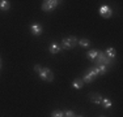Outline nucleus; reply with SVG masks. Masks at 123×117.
<instances>
[{
	"label": "nucleus",
	"instance_id": "f257e3e1",
	"mask_svg": "<svg viewBox=\"0 0 123 117\" xmlns=\"http://www.w3.org/2000/svg\"><path fill=\"white\" fill-rule=\"evenodd\" d=\"M38 74H39V77L46 82H51L54 80V74H52V72L49 68H41V70L38 72Z\"/></svg>",
	"mask_w": 123,
	"mask_h": 117
},
{
	"label": "nucleus",
	"instance_id": "f03ea898",
	"mask_svg": "<svg viewBox=\"0 0 123 117\" xmlns=\"http://www.w3.org/2000/svg\"><path fill=\"white\" fill-rule=\"evenodd\" d=\"M76 44H77V39L75 37H67V38H63V40H62V46L66 49L74 48Z\"/></svg>",
	"mask_w": 123,
	"mask_h": 117
},
{
	"label": "nucleus",
	"instance_id": "7ed1b4c3",
	"mask_svg": "<svg viewBox=\"0 0 123 117\" xmlns=\"http://www.w3.org/2000/svg\"><path fill=\"white\" fill-rule=\"evenodd\" d=\"M111 58H109L105 55V52H101L99 51L98 52V56H97V58H96V64L97 65H109V64H111Z\"/></svg>",
	"mask_w": 123,
	"mask_h": 117
},
{
	"label": "nucleus",
	"instance_id": "20e7f679",
	"mask_svg": "<svg viewBox=\"0 0 123 117\" xmlns=\"http://www.w3.org/2000/svg\"><path fill=\"white\" fill-rule=\"evenodd\" d=\"M96 77H97V73H96L94 68H90V69H88V72L84 74L83 82L84 83H92V82L96 80Z\"/></svg>",
	"mask_w": 123,
	"mask_h": 117
},
{
	"label": "nucleus",
	"instance_id": "39448f33",
	"mask_svg": "<svg viewBox=\"0 0 123 117\" xmlns=\"http://www.w3.org/2000/svg\"><path fill=\"white\" fill-rule=\"evenodd\" d=\"M58 4H59V1H58V0H47V1H43V4H42V11L50 12V11L55 9V8L58 7Z\"/></svg>",
	"mask_w": 123,
	"mask_h": 117
},
{
	"label": "nucleus",
	"instance_id": "423d86ee",
	"mask_svg": "<svg viewBox=\"0 0 123 117\" xmlns=\"http://www.w3.org/2000/svg\"><path fill=\"white\" fill-rule=\"evenodd\" d=\"M99 14H101V17H104V18H110L111 14H113V11H111V8L107 7V5H102V7L99 8Z\"/></svg>",
	"mask_w": 123,
	"mask_h": 117
},
{
	"label": "nucleus",
	"instance_id": "0eeeda50",
	"mask_svg": "<svg viewBox=\"0 0 123 117\" xmlns=\"http://www.w3.org/2000/svg\"><path fill=\"white\" fill-rule=\"evenodd\" d=\"M30 31L33 35H39L42 33V26L38 25V23H33V25L30 26Z\"/></svg>",
	"mask_w": 123,
	"mask_h": 117
},
{
	"label": "nucleus",
	"instance_id": "6e6552de",
	"mask_svg": "<svg viewBox=\"0 0 123 117\" xmlns=\"http://www.w3.org/2000/svg\"><path fill=\"white\" fill-rule=\"evenodd\" d=\"M49 51H50V53H52V55H55V53H59L60 52V47L58 43H51L49 47Z\"/></svg>",
	"mask_w": 123,
	"mask_h": 117
},
{
	"label": "nucleus",
	"instance_id": "1a4fd4ad",
	"mask_svg": "<svg viewBox=\"0 0 123 117\" xmlns=\"http://www.w3.org/2000/svg\"><path fill=\"white\" fill-rule=\"evenodd\" d=\"M90 101L94 103V104H101L102 96L99 95V94H92V95H90Z\"/></svg>",
	"mask_w": 123,
	"mask_h": 117
},
{
	"label": "nucleus",
	"instance_id": "9d476101",
	"mask_svg": "<svg viewBox=\"0 0 123 117\" xmlns=\"http://www.w3.org/2000/svg\"><path fill=\"white\" fill-rule=\"evenodd\" d=\"M105 55H106L107 57L109 58H111V60H114V58H115V56H117V52H115V49L114 48H107L106 51H105Z\"/></svg>",
	"mask_w": 123,
	"mask_h": 117
},
{
	"label": "nucleus",
	"instance_id": "9b49d317",
	"mask_svg": "<svg viewBox=\"0 0 123 117\" xmlns=\"http://www.w3.org/2000/svg\"><path fill=\"white\" fill-rule=\"evenodd\" d=\"M94 70H96V73H97V75H102V74L106 73V66L105 65H97L94 68Z\"/></svg>",
	"mask_w": 123,
	"mask_h": 117
},
{
	"label": "nucleus",
	"instance_id": "f8f14e48",
	"mask_svg": "<svg viewBox=\"0 0 123 117\" xmlns=\"http://www.w3.org/2000/svg\"><path fill=\"white\" fill-rule=\"evenodd\" d=\"M83 86H84L83 80H75L74 82H72V87H74V89H76V90H80Z\"/></svg>",
	"mask_w": 123,
	"mask_h": 117
},
{
	"label": "nucleus",
	"instance_id": "ddd939ff",
	"mask_svg": "<svg viewBox=\"0 0 123 117\" xmlns=\"http://www.w3.org/2000/svg\"><path fill=\"white\" fill-rule=\"evenodd\" d=\"M98 52L99 51H97V49H90V51L88 52V58H90V60H96L97 56H98Z\"/></svg>",
	"mask_w": 123,
	"mask_h": 117
},
{
	"label": "nucleus",
	"instance_id": "4468645a",
	"mask_svg": "<svg viewBox=\"0 0 123 117\" xmlns=\"http://www.w3.org/2000/svg\"><path fill=\"white\" fill-rule=\"evenodd\" d=\"M0 9L1 11L9 9V1H7V0H0Z\"/></svg>",
	"mask_w": 123,
	"mask_h": 117
},
{
	"label": "nucleus",
	"instance_id": "2eb2a0df",
	"mask_svg": "<svg viewBox=\"0 0 123 117\" xmlns=\"http://www.w3.org/2000/svg\"><path fill=\"white\" fill-rule=\"evenodd\" d=\"M77 43H79V44H80L81 47H84V48H86V47H89V44H90V42H89L88 39H80Z\"/></svg>",
	"mask_w": 123,
	"mask_h": 117
},
{
	"label": "nucleus",
	"instance_id": "dca6fc26",
	"mask_svg": "<svg viewBox=\"0 0 123 117\" xmlns=\"http://www.w3.org/2000/svg\"><path fill=\"white\" fill-rule=\"evenodd\" d=\"M101 104H102V107H104V108H110L111 107V101L109 100V99H102Z\"/></svg>",
	"mask_w": 123,
	"mask_h": 117
},
{
	"label": "nucleus",
	"instance_id": "f3484780",
	"mask_svg": "<svg viewBox=\"0 0 123 117\" xmlns=\"http://www.w3.org/2000/svg\"><path fill=\"white\" fill-rule=\"evenodd\" d=\"M51 117H64V113L62 111H54L51 113Z\"/></svg>",
	"mask_w": 123,
	"mask_h": 117
},
{
	"label": "nucleus",
	"instance_id": "a211bd4d",
	"mask_svg": "<svg viewBox=\"0 0 123 117\" xmlns=\"http://www.w3.org/2000/svg\"><path fill=\"white\" fill-rule=\"evenodd\" d=\"M64 117H75L74 111H66V113H64Z\"/></svg>",
	"mask_w": 123,
	"mask_h": 117
},
{
	"label": "nucleus",
	"instance_id": "6ab92c4d",
	"mask_svg": "<svg viewBox=\"0 0 123 117\" xmlns=\"http://www.w3.org/2000/svg\"><path fill=\"white\" fill-rule=\"evenodd\" d=\"M34 69H36V72H39V70H41V66H39V65H36V66H34Z\"/></svg>",
	"mask_w": 123,
	"mask_h": 117
},
{
	"label": "nucleus",
	"instance_id": "aec40b11",
	"mask_svg": "<svg viewBox=\"0 0 123 117\" xmlns=\"http://www.w3.org/2000/svg\"><path fill=\"white\" fill-rule=\"evenodd\" d=\"M0 69H1V58H0Z\"/></svg>",
	"mask_w": 123,
	"mask_h": 117
},
{
	"label": "nucleus",
	"instance_id": "412c9836",
	"mask_svg": "<svg viewBox=\"0 0 123 117\" xmlns=\"http://www.w3.org/2000/svg\"><path fill=\"white\" fill-rule=\"evenodd\" d=\"M79 117H83V116H79Z\"/></svg>",
	"mask_w": 123,
	"mask_h": 117
},
{
	"label": "nucleus",
	"instance_id": "4be33fe9",
	"mask_svg": "<svg viewBox=\"0 0 123 117\" xmlns=\"http://www.w3.org/2000/svg\"><path fill=\"white\" fill-rule=\"evenodd\" d=\"M101 117H105V116H101Z\"/></svg>",
	"mask_w": 123,
	"mask_h": 117
}]
</instances>
